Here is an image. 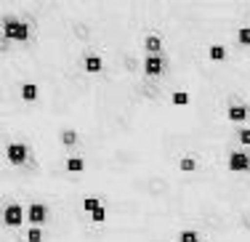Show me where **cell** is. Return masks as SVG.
I'll list each match as a JSON object with an SVG mask.
<instances>
[{"label":"cell","instance_id":"cell-11","mask_svg":"<svg viewBox=\"0 0 250 242\" xmlns=\"http://www.w3.org/2000/svg\"><path fill=\"white\" fill-rule=\"evenodd\" d=\"M24 242H45V229L43 226H27L24 229Z\"/></svg>","mask_w":250,"mask_h":242},{"label":"cell","instance_id":"cell-13","mask_svg":"<svg viewBox=\"0 0 250 242\" xmlns=\"http://www.w3.org/2000/svg\"><path fill=\"white\" fill-rule=\"evenodd\" d=\"M88 218H91V223H93V226H104V223L109 221V208L104 205V208H99L96 213H91Z\"/></svg>","mask_w":250,"mask_h":242},{"label":"cell","instance_id":"cell-4","mask_svg":"<svg viewBox=\"0 0 250 242\" xmlns=\"http://www.w3.org/2000/svg\"><path fill=\"white\" fill-rule=\"evenodd\" d=\"M21 223H27V208L21 202H11L3 208V226L8 229H16L19 232Z\"/></svg>","mask_w":250,"mask_h":242},{"label":"cell","instance_id":"cell-1","mask_svg":"<svg viewBox=\"0 0 250 242\" xmlns=\"http://www.w3.org/2000/svg\"><path fill=\"white\" fill-rule=\"evenodd\" d=\"M3 38L11 40V43H16V45H24L32 40V27H29L21 16L5 14L3 16Z\"/></svg>","mask_w":250,"mask_h":242},{"label":"cell","instance_id":"cell-10","mask_svg":"<svg viewBox=\"0 0 250 242\" xmlns=\"http://www.w3.org/2000/svg\"><path fill=\"white\" fill-rule=\"evenodd\" d=\"M200 240H202V234L194 226H184L181 232L176 234V242H200Z\"/></svg>","mask_w":250,"mask_h":242},{"label":"cell","instance_id":"cell-9","mask_svg":"<svg viewBox=\"0 0 250 242\" xmlns=\"http://www.w3.org/2000/svg\"><path fill=\"white\" fill-rule=\"evenodd\" d=\"M226 59H229V45L213 40V43L208 45V61H210V64H224Z\"/></svg>","mask_w":250,"mask_h":242},{"label":"cell","instance_id":"cell-8","mask_svg":"<svg viewBox=\"0 0 250 242\" xmlns=\"http://www.w3.org/2000/svg\"><path fill=\"white\" fill-rule=\"evenodd\" d=\"M141 48H144V56H163L165 40L160 38L157 32H146L144 40H141Z\"/></svg>","mask_w":250,"mask_h":242},{"label":"cell","instance_id":"cell-5","mask_svg":"<svg viewBox=\"0 0 250 242\" xmlns=\"http://www.w3.org/2000/svg\"><path fill=\"white\" fill-rule=\"evenodd\" d=\"M51 221V208L45 202H29L27 205V226H45Z\"/></svg>","mask_w":250,"mask_h":242},{"label":"cell","instance_id":"cell-6","mask_svg":"<svg viewBox=\"0 0 250 242\" xmlns=\"http://www.w3.org/2000/svg\"><path fill=\"white\" fill-rule=\"evenodd\" d=\"M165 69H168L165 56H144V61H141V72H144V78H149V80H163Z\"/></svg>","mask_w":250,"mask_h":242},{"label":"cell","instance_id":"cell-12","mask_svg":"<svg viewBox=\"0 0 250 242\" xmlns=\"http://www.w3.org/2000/svg\"><path fill=\"white\" fill-rule=\"evenodd\" d=\"M234 38H237V43H240L242 48H250V24L237 27L234 29Z\"/></svg>","mask_w":250,"mask_h":242},{"label":"cell","instance_id":"cell-3","mask_svg":"<svg viewBox=\"0 0 250 242\" xmlns=\"http://www.w3.org/2000/svg\"><path fill=\"white\" fill-rule=\"evenodd\" d=\"M226 170L234 176H250V149H231L226 155Z\"/></svg>","mask_w":250,"mask_h":242},{"label":"cell","instance_id":"cell-2","mask_svg":"<svg viewBox=\"0 0 250 242\" xmlns=\"http://www.w3.org/2000/svg\"><path fill=\"white\" fill-rule=\"evenodd\" d=\"M29 157H32V146L27 144V141H8V144H3V162L11 165V168H24L29 162Z\"/></svg>","mask_w":250,"mask_h":242},{"label":"cell","instance_id":"cell-7","mask_svg":"<svg viewBox=\"0 0 250 242\" xmlns=\"http://www.w3.org/2000/svg\"><path fill=\"white\" fill-rule=\"evenodd\" d=\"M176 168H178V173H184V176H194V173H200L202 160H200V155H194V152H184V155L178 157Z\"/></svg>","mask_w":250,"mask_h":242},{"label":"cell","instance_id":"cell-14","mask_svg":"<svg viewBox=\"0 0 250 242\" xmlns=\"http://www.w3.org/2000/svg\"><path fill=\"white\" fill-rule=\"evenodd\" d=\"M237 141L242 149H250V128H237Z\"/></svg>","mask_w":250,"mask_h":242}]
</instances>
